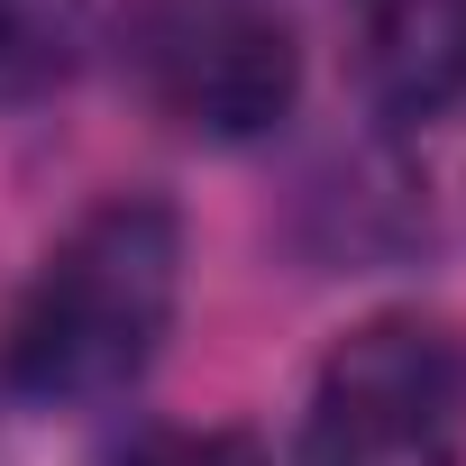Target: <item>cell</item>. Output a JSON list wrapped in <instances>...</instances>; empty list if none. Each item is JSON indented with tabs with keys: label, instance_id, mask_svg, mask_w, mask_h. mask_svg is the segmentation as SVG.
I'll return each mask as SVG.
<instances>
[{
	"label": "cell",
	"instance_id": "cell-1",
	"mask_svg": "<svg viewBox=\"0 0 466 466\" xmlns=\"http://www.w3.org/2000/svg\"><path fill=\"white\" fill-rule=\"evenodd\" d=\"M183 302V219L156 192H110L92 201L65 238L46 248V266L28 275L0 366L28 402H110L128 393Z\"/></svg>",
	"mask_w": 466,
	"mask_h": 466
},
{
	"label": "cell",
	"instance_id": "cell-2",
	"mask_svg": "<svg viewBox=\"0 0 466 466\" xmlns=\"http://www.w3.org/2000/svg\"><path fill=\"white\" fill-rule=\"evenodd\" d=\"M293 466H466V339L439 311H366L311 375Z\"/></svg>",
	"mask_w": 466,
	"mask_h": 466
},
{
	"label": "cell",
	"instance_id": "cell-6",
	"mask_svg": "<svg viewBox=\"0 0 466 466\" xmlns=\"http://www.w3.org/2000/svg\"><path fill=\"white\" fill-rule=\"evenodd\" d=\"M119 466H275L248 430H147Z\"/></svg>",
	"mask_w": 466,
	"mask_h": 466
},
{
	"label": "cell",
	"instance_id": "cell-5",
	"mask_svg": "<svg viewBox=\"0 0 466 466\" xmlns=\"http://www.w3.org/2000/svg\"><path fill=\"white\" fill-rule=\"evenodd\" d=\"M83 37H92V0H0V110L56 92Z\"/></svg>",
	"mask_w": 466,
	"mask_h": 466
},
{
	"label": "cell",
	"instance_id": "cell-3",
	"mask_svg": "<svg viewBox=\"0 0 466 466\" xmlns=\"http://www.w3.org/2000/svg\"><path fill=\"white\" fill-rule=\"evenodd\" d=\"M128 92L210 147H248L302 101V37L275 0H137L119 28Z\"/></svg>",
	"mask_w": 466,
	"mask_h": 466
},
{
	"label": "cell",
	"instance_id": "cell-4",
	"mask_svg": "<svg viewBox=\"0 0 466 466\" xmlns=\"http://www.w3.org/2000/svg\"><path fill=\"white\" fill-rule=\"evenodd\" d=\"M366 101L384 119H439L466 101V0H366Z\"/></svg>",
	"mask_w": 466,
	"mask_h": 466
}]
</instances>
